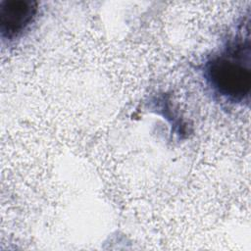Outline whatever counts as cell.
I'll return each instance as SVG.
<instances>
[{"label":"cell","mask_w":251,"mask_h":251,"mask_svg":"<svg viewBox=\"0 0 251 251\" xmlns=\"http://www.w3.org/2000/svg\"><path fill=\"white\" fill-rule=\"evenodd\" d=\"M212 93L231 104L249 101L251 88V51L249 35H236L208 58L202 69Z\"/></svg>","instance_id":"1"},{"label":"cell","mask_w":251,"mask_h":251,"mask_svg":"<svg viewBox=\"0 0 251 251\" xmlns=\"http://www.w3.org/2000/svg\"><path fill=\"white\" fill-rule=\"evenodd\" d=\"M37 12L38 3L33 0H1V37L12 40L22 35L34 22Z\"/></svg>","instance_id":"2"}]
</instances>
